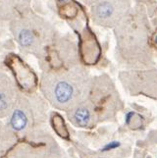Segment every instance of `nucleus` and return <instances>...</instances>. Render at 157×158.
I'll use <instances>...</instances> for the list:
<instances>
[{
  "mask_svg": "<svg viewBox=\"0 0 157 158\" xmlns=\"http://www.w3.org/2000/svg\"><path fill=\"white\" fill-rule=\"evenodd\" d=\"M8 27L20 51L39 61L60 35L50 21L32 9L9 22Z\"/></svg>",
  "mask_w": 157,
  "mask_h": 158,
  "instance_id": "obj_1",
  "label": "nucleus"
},
{
  "mask_svg": "<svg viewBox=\"0 0 157 158\" xmlns=\"http://www.w3.org/2000/svg\"><path fill=\"white\" fill-rule=\"evenodd\" d=\"M85 81V70L77 65L45 71L41 77V88L53 103L60 106H69L82 95Z\"/></svg>",
  "mask_w": 157,
  "mask_h": 158,
  "instance_id": "obj_2",
  "label": "nucleus"
},
{
  "mask_svg": "<svg viewBox=\"0 0 157 158\" xmlns=\"http://www.w3.org/2000/svg\"><path fill=\"white\" fill-rule=\"evenodd\" d=\"M54 59V62H58L60 68H69L79 65V48L75 41L68 37L59 35L57 40L48 48L44 58L41 60L42 64H49Z\"/></svg>",
  "mask_w": 157,
  "mask_h": 158,
  "instance_id": "obj_3",
  "label": "nucleus"
},
{
  "mask_svg": "<svg viewBox=\"0 0 157 158\" xmlns=\"http://www.w3.org/2000/svg\"><path fill=\"white\" fill-rule=\"evenodd\" d=\"M32 0H0V23H9L31 10Z\"/></svg>",
  "mask_w": 157,
  "mask_h": 158,
  "instance_id": "obj_4",
  "label": "nucleus"
},
{
  "mask_svg": "<svg viewBox=\"0 0 157 158\" xmlns=\"http://www.w3.org/2000/svg\"><path fill=\"white\" fill-rule=\"evenodd\" d=\"M15 95V85L0 62V112L8 110Z\"/></svg>",
  "mask_w": 157,
  "mask_h": 158,
  "instance_id": "obj_5",
  "label": "nucleus"
},
{
  "mask_svg": "<svg viewBox=\"0 0 157 158\" xmlns=\"http://www.w3.org/2000/svg\"><path fill=\"white\" fill-rule=\"evenodd\" d=\"M28 123V117L26 112L22 108H16L11 117V126L16 131L23 130Z\"/></svg>",
  "mask_w": 157,
  "mask_h": 158,
  "instance_id": "obj_6",
  "label": "nucleus"
},
{
  "mask_svg": "<svg viewBox=\"0 0 157 158\" xmlns=\"http://www.w3.org/2000/svg\"><path fill=\"white\" fill-rule=\"evenodd\" d=\"M74 118L75 121L80 127H85L88 126L90 120V112L86 107L80 106L74 112Z\"/></svg>",
  "mask_w": 157,
  "mask_h": 158,
  "instance_id": "obj_7",
  "label": "nucleus"
},
{
  "mask_svg": "<svg viewBox=\"0 0 157 158\" xmlns=\"http://www.w3.org/2000/svg\"><path fill=\"white\" fill-rule=\"evenodd\" d=\"M119 145H120V143H117V141H112V143H110L109 144H107L102 150L107 151V150H110V149H113V148H118Z\"/></svg>",
  "mask_w": 157,
  "mask_h": 158,
  "instance_id": "obj_8",
  "label": "nucleus"
},
{
  "mask_svg": "<svg viewBox=\"0 0 157 158\" xmlns=\"http://www.w3.org/2000/svg\"><path fill=\"white\" fill-rule=\"evenodd\" d=\"M78 1L82 2V3H84L85 5H89V6H91L93 4H94V3H96L97 1H98V0H78Z\"/></svg>",
  "mask_w": 157,
  "mask_h": 158,
  "instance_id": "obj_9",
  "label": "nucleus"
},
{
  "mask_svg": "<svg viewBox=\"0 0 157 158\" xmlns=\"http://www.w3.org/2000/svg\"><path fill=\"white\" fill-rule=\"evenodd\" d=\"M156 42H157V37H156Z\"/></svg>",
  "mask_w": 157,
  "mask_h": 158,
  "instance_id": "obj_10",
  "label": "nucleus"
}]
</instances>
